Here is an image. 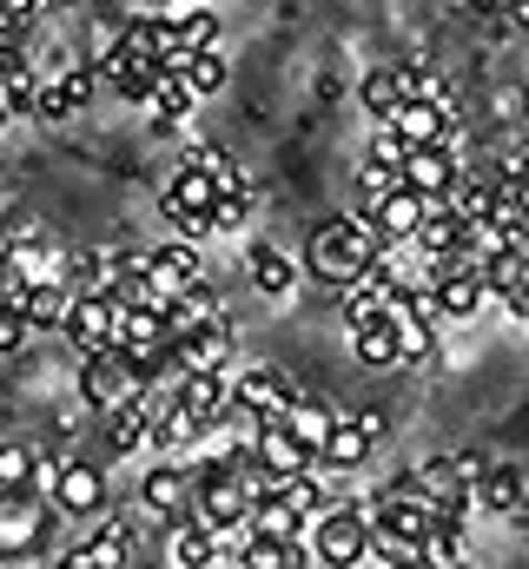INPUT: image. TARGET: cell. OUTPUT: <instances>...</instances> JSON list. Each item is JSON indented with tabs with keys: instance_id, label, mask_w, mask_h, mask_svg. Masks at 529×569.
<instances>
[{
	"instance_id": "obj_1",
	"label": "cell",
	"mask_w": 529,
	"mask_h": 569,
	"mask_svg": "<svg viewBox=\"0 0 529 569\" xmlns=\"http://www.w3.org/2000/svg\"><path fill=\"white\" fill-rule=\"evenodd\" d=\"M378 252H385V239H378V226H371L365 212L325 219V226L311 232V246H305V279L325 284V291H345Z\"/></svg>"
},
{
	"instance_id": "obj_2",
	"label": "cell",
	"mask_w": 529,
	"mask_h": 569,
	"mask_svg": "<svg viewBox=\"0 0 529 569\" xmlns=\"http://www.w3.org/2000/svg\"><path fill=\"white\" fill-rule=\"evenodd\" d=\"M365 550H371V517H365V503H338V510H318V517H311V563L351 569V563H365Z\"/></svg>"
},
{
	"instance_id": "obj_3",
	"label": "cell",
	"mask_w": 529,
	"mask_h": 569,
	"mask_svg": "<svg viewBox=\"0 0 529 569\" xmlns=\"http://www.w3.org/2000/svg\"><path fill=\"white\" fill-rule=\"evenodd\" d=\"M483 477V457H430L417 463V490L437 517H470V483Z\"/></svg>"
},
{
	"instance_id": "obj_4",
	"label": "cell",
	"mask_w": 529,
	"mask_h": 569,
	"mask_svg": "<svg viewBox=\"0 0 529 569\" xmlns=\"http://www.w3.org/2000/svg\"><path fill=\"white\" fill-rule=\"evenodd\" d=\"M132 391H139V365L120 345H100V351L80 358V398H87V411H113V405H127Z\"/></svg>"
},
{
	"instance_id": "obj_5",
	"label": "cell",
	"mask_w": 529,
	"mask_h": 569,
	"mask_svg": "<svg viewBox=\"0 0 529 569\" xmlns=\"http://www.w3.org/2000/svg\"><path fill=\"white\" fill-rule=\"evenodd\" d=\"M113 325H120V291H113V284H100V291H73V298H67L60 331H67V345H73L80 358L100 351V345H113Z\"/></svg>"
},
{
	"instance_id": "obj_6",
	"label": "cell",
	"mask_w": 529,
	"mask_h": 569,
	"mask_svg": "<svg viewBox=\"0 0 529 569\" xmlns=\"http://www.w3.org/2000/svg\"><path fill=\"white\" fill-rule=\"evenodd\" d=\"M47 497H53V510H67V517H100V510H107V470H100V463H80V457H60Z\"/></svg>"
},
{
	"instance_id": "obj_7",
	"label": "cell",
	"mask_w": 529,
	"mask_h": 569,
	"mask_svg": "<svg viewBox=\"0 0 529 569\" xmlns=\"http://www.w3.org/2000/svg\"><path fill=\"white\" fill-rule=\"evenodd\" d=\"M212 199H219L212 172L179 159V172H172V179H166V192H159V212H166V219L186 232V219H212Z\"/></svg>"
},
{
	"instance_id": "obj_8",
	"label": "cell",
	"mask_w": 529,
	"mask_h": 569,
	"mask_svg": "<svg viewBox=\"0 0 529 569\" xmlns=\"http://www.w3.org/2000/svg\"><path fill=\"white\" fill-rule=\"evenodd\" d=\"M47 537V510L33 503V490H0V557H27Z\"/></svg>"
},
{
	"instance_id": "obj_9",
	"label": "cell",
	"mask_w": 529,
	"mask_h": 569,
	"mask_svg": "<svg viewBox=\"0 0 529 569\" xmlns=\"http://www.w3.org/2000/svg\"><path fill=\"white\" fill-rule=\"evenodd\" d=\"M365 219L378 226V239H385V246H403V239H410V232L423 226V192L397 179L391 192H378V199L365 206Z\"/></svg>"
},
{
	"instance_id": "obj_10",
	"label": "cell",
	"mask_w": 529,
	"mask_h": 569,
	"mask_svg": "<svg viewBox=\"0 0 529 569\" xmlns=\"http://www.w3.org/2000/svg\"><path fill=\"white\" fill-rule=\"evenodd\" d=\"M252 457L264 463V477H271V483H278V477H298V470H311V463H318V450H311V443H298V437L285 430V418H264V425H259Z\"/></svg>"
},
{
	"instance_id": "obj_11",
	"label": "cell",
	"mask_w": 529,
	"mask_h": 569,
	"mask_svg": "<svg viewBox=\"0 0 529 569\" xmlns=\"http://www.w3.org/2000/svg\"><path fill=\"white\" fill-rule=\"evenodd\" d=\"M291 398H298V385H291L278 365H252V371H239V378H232V405H246L252 418H278Z\"/></svg>"
},
{
	"instance_id": "obj_12",
	"label": "cell",
	"mask_w": 529,
	"mask_h": 569,
	"mask_svg": "<svg viewBox=\"0 0 529 569\" xmlns=\"http://www.w3.org/2000/svg\"><path fill=\"white\" fill-rule=\"evenodd\" d=\"M172 351H179L186 371H226L232 365V325L226 318H199L186 338H172Z\"/></svg>"
},
{
	"instance_id": "obj_13",
	"label": "cell",
	"mask_w": 529,
	"mask_h": 569,
	"mask_svg": "<svg viewBox=\"0 0 529 569\" xmlns=\"http://www.w3.org/2000/svg\"><path fill=\"white\" fill-rule=\"evenodd\" d=\"M423 298H430L437 318H477V305H483L490 291H483V272H477V266H443Z\"/></svg>"
},
{
	"instance_id": "obj_14",
	"label": "cell",
	"mask_w": 529,
	"mask_h": 569,
	"mask_svg": "<svg viewBox=\"0 0 529 569\" xmlns=\"http://www.w3.org/2000/svg\"><path fill=\"white\" fill-rule=\"evenodd\" d=\"M139 503H146L152 517H166V523L186 517V510H192V470H186V463H152L146 483H139Z\"/></svg>"
},
{
	"instance_id": "obj_15",
	"label": "cell",
	"mask_w": 529,
	"mask_h": 569,
	"mask_svg": "<svg viewBox=\"0 0 529 569\" xmlns=\"http://www.w3.org/2000/svg\"><path fill=\"white\" fill-rule=\"evenodd\" d=\"M391 127L403 133V146H430V140H450V107L430 100V93H403L391 107Z\"/></svg>"
},
{
	"instance_id": "obj_16",
	"label": "cell",
	"mask_w": 529,
	"mask_h": 569,
	"mask_svg": "<svg viewBox=\"0 0 529 569\" xmlns=\"http://www.w3.org/2000/svg\"><path fill=\"white\" fill-rule=\"evenodd\" d=\"M457 172H463V166L450 159V140L410 146V152H403V166H397V179H403V186H417L423 199H437V192H443V186H450Z\"/></svg>"
},
{
	"instance_id": "obj_17",
	"label": "cell",
	"mask_w": 529,
	"mask_h": 569,
	"mask_svg": "<svg viewBox=\"0 0 529 569\" xmlns=\"http://www.w3.org/2000/svg\"><path fill=\"white\" fill-rule=\"evenodd\" d=\"M371 450H378V430H365L358 418H351V425L338 418V425L325 430V443H318V463H325V470H365Z\"/></svg>"
},
{
	"instance_id": "obj_18",
	"label": "cell",
	"mask_w": 529,
	"mask_h": 569,
	"mask_svg": "<svg viewBox=\"0 0 529 569\" xmlns=\"http://www.w3.org/2000/svg\"><path fill=\"white\" fill-rule=\"evenodd\" d=\"M523 497H529V483H523V470H517V463H483V477L470 483V503H477V510H490V517H510Z\"/></svg>"
},
{
	"instance_id": "obj_19",
	"label": "cell",
	"mask_w": 529,
	"mask_h": 569,
	"mask_svg": "<svg viewBox=\"0 0 529 569\" xmlns=\"http://www.w3.org/2000/svg\"><path fill=\"white\" fill-rule=\"evenodd\" d=\"M172 398H179L199 425H212V418H226V405H232V378H226V371H186Z\"/></svg>"
},
{
	"instance_id": "obj_20",
	"label": "cell",
	"mask_w": 529,
	"mask_h": 569,
	"mask_svg": "<svg viewBox=\"0 0 529 569\" xmlns=\"http://www.w3.org/2000/svg\"><path fill=\"white\" fill-rule=\"evenodd\" d=\"M67 298H73V284L60 279V272H33V279H27V291H20V311L33 318V331H60Z\"/></svg>"
},
{
	"instance_id": "obj_21",
	"label": "cell",
	"mask_w": 529,
	"mask_h": 569,
	"mask_svg": "<svg viewBox=\"0 0 529 569\" xmlns=\"http://www.w3.org/2000/svg\"><path fill=\"white\" fill-rule=\"evenodd\" d=\"M246 537H264V543H291V537H305V517L278 497V490H259L252 497V510H246Z\"/></svg>"
},
{
	"instance_id": "obj_22",
	"label": "cell",
	"mask_w": 529,
	"mask_h": 569,
	"mask_svg": "<svg viewBox=\"0 0 529 569\" xmlns=\"http://www.w3.org/2000/svg\"><path fill=\"white\" fill-rule=\"evenodd\" d=\"M166 557L179 569H206V563H219V530H206L192 510L186 517H172V537H166Z\"/></svg>"
},
{
	"instance_id": "obj_23",
	"label": "cell",
	"mask_w": 529,
	"mask_h": 569,
	"mask_svg": "<svg viewBox=\"0 0 529 569\" xmlns=\"http://www.w3.org/2000/svg\"><path fill=\"white\" fill-rule=\"evenodd\" d=\"M463 557H470V550H463V517H430V530L417 537V563L457 569Z\"/></svg>"
},
{
	"instance_id": "obj_24",
	"label": "cell",
	"mask_w": 529,
	"mask_h": 569,
	"mask_svg": "<svg viewBox=\"0 0 529 569\" xmlns=\"http://www.w3.org/2000/svg\"><path fill=\"white\" fill-rule=\"evenodd\" d=\"M192 100H199V93L186 87V73H172V67H159V80H152V93H146V107L159 113V127H166V133H172V127H179V120L192 113Z\"/></svg>"
},
{
	"instance_id": "obj_25",
	"label": "cell",
	"mask_w": 529,
	"mask_h": 569,
	"mask_svg": "<svg viewBox=\"0 0 529 569\" xmlns=\"http://www.w3.org/2000/svg\"><path fill=\"white\" fill-rule=\"evenodd\" d=\"M278 418H285V430H291V437H298V443H311V450H318V443H325V430L338 425V411H331V405H325V398H305V391H298V398H291V405H285V411H278Z\"/></svg>"
},
{
	"instance_id": "obj_26",
	"label": "cell",
	"mask_w": 529,
	"mask_h": 569,
	"mask_svg": "<svg viewBox=\"0 0 529 569\" xmlns=\"http://www.w3.org/2000/svg\"><path fill=\"white\" fill-rule=\"evenodd\" d=\"M120 563H132V530L127 523H107L87 550L67 557V569H120Z\"/></svg>"
},
{
	"instance_id": "obj_27",
	"label": "cell",
	"mask_w": 529,
	"mask_h": 569,
	"mask_svg": "<svg viewBox=\"0 0 529 569\" xmlns=\"http://www.w3.org/2000/svg\"><path fill=\"white\" fill-rule=\"evenodd\" d=\"M120 47H127V53H146V60H166V53L179 47V40H172V13H139V20H127Z\"/></svg>"
},
{
	"instance_id": "obj_28",
	"label": "cell",
	"mask_w": 529,
	"mask_h": 569,
	"mask_svg": "<svg viewBox=\"0 0 529 569\" xmlns=\"http://www.w3.org/2000/svg\"><path fill=\"white\" fill-rule=\"evenodd\" d=\"M246 272H252V284H259L264 298H285V291L298 284V266H291L278 246H252V252H246Z\"/></svg>"
},
{
	"instance_id": "obj_29",
	"label": "cell",
	"mask_w": 529,
	"mask_h": 569,
	"mask_svg": "<svg viewBox=\"0 0 529 569\" xmlns=\"http://www.w3.org/2000/svg\"><path fill=\"white\" fill-rule=\"evenodd\" d=\"M351 351H358V365H397V331L391 318H365V325H351Z\"/></svg>"
},
{
	"instance_id": "obj_30",
	"label": "cell",
	"mask_w": 529,
	"mask_h": 569,
	"mask_svg": "<svg viewBox=\"0 0 529 569\" xmlns=\"http://www.w3.org/2000/svg\"><path fill=\"white\" fill-rule=\"evenodd\" d=\"M358 100H365L371 120H391V107L403 100V67H371L365 87H358Z\"/></svg>"
},
{
	"instance_id": "obj_31",
	"label": "cell",
	"mask_w": 529,
	"mask_h": 569,
	"mask_svg": "<svg viewBox=\"0 0 529 569\" xmlns=\"http://www.w3.org/2000/svg\"><path fill=\"white\" fill-rule=\"evenodd\" d=\"M172 40L192 53V47H219V13L212 7H186V13H172Z\"/></svg>"
},
{
	"instance_id": "obj_32",
	"label": "cell",
	"mask_w": 529,
	"mask_h": 569,
	"mask_svg": "<svg viewBox=\"0 0 529 569\" xmlns=\"http://www.w3.org/2000/svg\"><path fill=\"white\" fill-rule=\"evenodd\" d=\"M27 338H33V318L20 311V298H0V358L27 351Z\"/></svg>"
},
{
	"instance_id": "obj_33",
	"label": "cell",
	"mask_w": 529,
	"mask_h": 569,
	"mask_svg": "<svg viewBox=\"0 0 529 569\" xmlns=\"http://www.w3.org/2000/svg\"><path fill=\"white\" fill-rule=\"evenodd\" d=\"M33 483V450L0 437V490H27Z\"/></svg>"
},
{
	"instance_id": "obj_34",
	"label": "cell",
	"mask_w": 529,
	"mask_h": 569,
	"mask_svg": "<svg viewBox=\"0 0 529 569\" xmlns=\"http://www.w3.org/2000/svg\"><path fill=\"white\" fill-rule=\"evenodd\" d=\"M53 87H60V93H67V107L80 113V107L100 93V73H93V67H60V73H53Z\"/></svg>"
},
{
	"instance_id": "obj_35",
	"label": "cell",
	"mask_w": 529,
	"mask_h": 569,
	"mask_svg": "<svg viewBox=\"0 0 529 569\" xmlns=\"http://www.w3.org/2000/svg\"><path fill=\"white\" fill-rule=\"evenodd\" d=\"M403 152H410V146H403V133H397L391 120H378V133H371V159H365V166H385V172H397V166H403Z\"/></svg>"
},
{
	"instance_id": "obj_36",
	"label": "cell",
	"mask_w": 529,
	"mask_h": 569,
	"mask_svg": "<svg viewBox=\"0 0 529 569\" xmlns=\"http://www.w3.org/2000/svg\"><path fill=\"white\" fill-rule=\"evenodd\" d=\"M33 93H40V80L27 67H7V120H27L33 113Z\"/></svg>"
},
{
	"instance_id": "obj_37",
	"label": "cell",
	"mask_w": 529,
	"mask_h": 569,
	"mask_svg": "<svg viewBox=\"0 0 529 569\" xmlns=\"http://www.w3.org/2000/svg\"><path fill=\"white\" fill-rule=\"evenodd\" d=\"M27 120H40V127H60V120H73V107H67V93L53 87V80H40V93H33V113Z\"/></svg>"
},
{
	"instance_id": "obj_38",
	"label": "cell",
	"mask_w": 529,
	"mask_h": 569,
	"mask_svg": "<svg viewBox=\"0 0 529 569\" xmlns=\"http://www.w3.org/2000/svg\"><path fill=\"white\" fill-rule=\"evenodd\" d=\"M246 212H252V192H219L212 199V232H239Z\"/></svg>"
},
{
	"instance_id": "obj_39",
	"label": "cell",
	"mask_w": 529,
	"mask_h": 569,
	"mask_svg": "<svg viewBox=\"0 0 529 569\" xmlns=\"http://www.w3.org/2000/svg\"><path fill=\"white\" fill-rule=\"evenodd\" d=\"M186 166H206V172H219V166H232V152H219V146H186Z\"/></svg>"
},
{
	"instance_id": "obj_40",
	"label": "cell",
	"mask_w": 529,
	"mask_h": 569,
	"mask_svg": "<svg viewBox=\"0 0 529 569\" xmlns=\"http://www.w3.org/2000/svg\"><path fill=\"white\" fill-rule=\"evenodd\" d=\"M40 7H47V0H0V13H7V20H13V27H27V20H33V13H40Z\"/></svg>"
},
{
	"instance_id": "obj_41",
	"label": "cell",
	"mask_w": 529,
	"mask_h": 569,
	"mask_svg": "<svg viewBox=\"0 0 529 569\" xmlns=\"http://www.w3.org/2000/svg\"><path fill=\"white\" fill-rule=\"evenodd\" d=\"M510 523H517V537H523V543H529V497H523V503H517V510H510Z\"/></svg>"
},
{
	"instance_id": "obj_42",
	"label": "cell",
	"mask_w": 529,
	"mask_h": 569,
	"mask_svg": "<svg viewBox=\"0 0 529 569\" xmlns=\"http://www.w3.org/2000/svg\"><path fill=\"white\" fill-rule=\"evenodd\" d=\"M0 127H7V100H0Z\"/></svg>"
}]
</instances>
